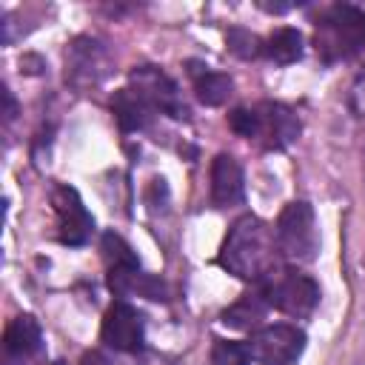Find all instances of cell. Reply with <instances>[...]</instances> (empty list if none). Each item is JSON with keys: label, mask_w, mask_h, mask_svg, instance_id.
Returning a JSON list of instances; mask_svg holds the SVG:
<instances>
[{"label": "cell", "mask_w": 365, "mask_h": 365, "mask_svg": "<svg viewBox=\"0 0 365 365\" xmlns=\"http://www.w3.org/2000/svg\"><path fill=\"white\" fill-rule=\"evenodd\" d=\"M277 257H279L277 234L254 214L240 217L225 234L220 248V265L228 274L254 282H265L274 271H279Z\"/></svg>", "instance_id": "cell-1"}, {"label": "cell", "mask_w": 365, "mask_h": 365, "mask_svg": "<svg viewBox=\"0 0 365 365\" xmlns=\"http://www.w3.org/2000/svg\"><path fill=\"white\" fill-rule=\"evenodd\" d=\"M277 245L279 254L291 262H314L319 254V231L314 220V208L305 200L288 202L277 217Z\"/></svg>", "instance_id": "cell-2"}, {"label": "cell", "mask_w": 365, "mask_h": 365, "mask_svg": "<svg viewBox=\"0 0 365 365\" xmlns=\"http://www.w3.org/2000/svg\"><path fill=\"white\" fill-rule=\"evenodd\" d=\"M365 46V11L356 6H334L317 23V51L325 60L348 57Z\"/></svg>", "instance_id": "cell-3"}, {"label": "cell", "mask_w": 365, "mask_h": 365, "mask_svg": "<svg viewBox=\"0 0 365 365\" xmlns=\"http://www.w3.org/2000/svg\"><path fill=\"white\" fill-rule=\"evenodd\" d=\"M268 305L288 317H308L319 302V285L299 271H274L265 282H259Z\"/></svg>", "instance_id": "cell-4"}, {"label": "cell", "mask_w": 365, "mask_h": 365, "mask_svg": "<svg viewBox=\"0 0 365 365\" xmlns=\"http://www.w3.org/2000/svg\"><path fill=\"white\" fill-rule=\"evenodd\" d=\"M111 71V51L97 37H74L66 51V80L74 88H88L103 83V77Z\"/></svg>", "instance_id": "cell-5"}, {"label": "cell", "mask_w": 365, "mask_h": 365, "mask_svg": "<svg viewBox=\"0 0 365 365\" xmlns=\"http://www.w3.org/2000/svg\"><path fill=\"white\" fill-rule=\"evenodd\" d=\"M248 348L259 365H294L305 351V334L294 325H265L251 336Z\"/></svg>", "instance_id": "cell-6"}, {"label": "cell", "mask_w": 365, "mask_h": 365, "mask_svg": "<svg viewBox=\"0 0 365 365\" xmlns=\"http://www.w3.org/2000/svg\"><path fill=\"white\" fill-rule=\"evenodd\" d=\"M51 205L57 214V237L63 245H86L94 231V217L88 214L86 202L80 200L77 188L71 185H54Z\"/></svg>", "instance_id": "cell-7"}, {"label": "cell", "mask_w": 365, "mask_h": 365, "mask_svg": "<svg viewBox=\"0 0 365 365\" xmlns=\"http://www.w3.org/2000/svg\"><path fill=\"white\" fill-rule=\"evenodd\" d=\"M131 88L134 91H140L148 103H151V108L157 111H165L168 117H188V108H185V103H182V97H180V88H177V83L163 71V68H157V66H140V68H134L131 71Z\"/></svg>", "instance_id": "cell-8"}, {"label": "cell", "mask_w": 365, "mask_h": 365, "mask_svg": "<svg viewBox=\"0 0 365 365\" xmlns=\"http://www.w3.org/2000/svg\"><path fill=\"white\" fill-rule=\"evenodd\" d=\"M103 342L111 345L114 351H125V354H134L143 348L145 342V322H143V314L128 305V302H114L106 317H103Z\"/></svg>", "instance_id": "cell-9"}, {"label": "cell", "mask_w": 365, "mask_h": 365, "mask_svg": "<svg viewBox=\"0 0 365 365\" xmlns=\"http://www.w3.org/2000/svg\"><path fill=\"white\" fill-rule=\"evenodd\" d=\"M257 111V134L254 140L265 148H285L299 137V117L282 103H259Z\"/></svg>", "instance_id": "cell-10"}, {"label": "cell", "mask_w": 365, "mask_h": 365, "mask_svg": "<svg viewBox=\"0 0 365 365\" xmlns=\"http://www.w3.org/2000/svg\"><path fill=\"white\" fill-rule=\"evenodd\" d=\"M245 197V177L231 154H217L211 163V200L214 205H237Z\"/></svg>", "instance_id": "cell-11"}, {"label": "cell", "mask_w": 365, "mask_h": 365, "mask_svg": "<svg viewBox=\"0 0 365 365\" xmlns=\"http://www.w3.org/2000/svg\"><path fill=\"white\" fill-rule=\"evenodd\" d=\"M40 342H43V334H40L37 319L29 317V314H20L6 325L3 356H6L9 365H20V362H26L29 356H34L40 351Z\"/></svg>", "instance_id": "cell-12"}, {"label": "cell", "mask_w": 365, "mask_h": 365, "mask_svg": "<svg viewBox=\"0 0 365 365\" xmlns=\"http://www.w3.org/2000/svg\"><path fill=\"white\" fill-rule=\"evenodd\" d=\"M108 285L120 297H145V299H165L168 288L160 277L145 274L140 268H125V271H108Z\"/></svg>", "instance_id": "cell-13"}, {"label": "cell", "mask_w": 365, "mask_h": 365, "mask_svg": "<svg viewBox=\"0 0 365 365\" xmlns=\"http://www.w3.org/2000/svg\"><path fill=\"white\" fill-rule=\"evenodd\" d=\"M188 74H191V80H194L197 100L205 103V106H222V103L231 97V91H234L231 77L222 74V71H214V68L205 66V63L191 60V63H188Z\"/></svg>", "instance_id": "cell-14"}, {"label": "cell", "mask_w": 365, "mask_h": 365, "mask_svg": "<svg viewBox=\"0 0 365 365\" xmlns=\"http://www.w3.org/2000/svg\"><path fill=\"white\" fill-rule=\"evenodd\" d=\"M111 111H114V117H117V123H120L123 131H140V128H145L151 123V114H154L151 103L140 91H134L131 86L128 88H120L111 97Z\"/></svg>", "instance_id": "cell-15"}, {"label": "cell", "mask_w": 365, "mask_h": 365, "mask_svg": "<svg viewBox=\"0 0 365 365\" xmlns=\"http://www.w3.org/2000/svg\"><path fill=\"white\" fill-rule=\"evenodd\" d=\"M268 308H271V305H268L265 294H262V291H251V294H242L234 305H228V308L222 311V322H225L228 328H240V331L257 328V325L265 319V311H268Z\"/></svg>", "instance_id": "cell-16"}, {"label": "cell", "mask_w": 365, "mask_h": 365, "mask_svg": "<svg viewBox=\"0 0 365 365\" xmlns=\"http://www.w3.org/2000/svg\"><path fill=\"white\" fill-rule=\"evenodd\" d=\"M268 60L279 63V66H288V63H297L302 57V34L297 29H277L268 43H265V51H262Z\"/></svg>", "instance_id": "cell-17"}, {"label": "cell", "mask_w": 365, "mask_h": 365, "mask_svg": "<svg viewBox=\"0 0 365 365\" xmlns=\"http://www.w3.org/2000/svg\"><path fill=\"white\" fill-rule=\"evenodd\" d=\"M103 257L108 262V271H125V268H140V259L134 248L114 231L103 234Z\"/></svg>", "instance_id": "cell-18"}, {"label": "cell", "mask_w": 365, "mask_h": 365, "mask_svg": "<svg viewBox=\"0 0 365 365\" xmlns=\"http://www.w3.org/2000/svg\"><path fill=\"white\" fill-rule=\"evenodd\" d=\"M251 348L245 342L217 339L211 348V365H251Z\"/></svg>", "instance_id": "cell-19"}, {"label": "cell", "mask_w": 365, "mask_h": 365, "mask_svg": "<svg viewBox=\"0 0 365 365\" xmlns=\"http://www.w3.org/2000/svg\"><path fill=\"white\" fill-rule=\"evenodd\" d=\"M225 43H228V48H231L237 57H242V60L259 57V54L265 51L262 40H259L254 31H248V29H228V34H225Z\"/></svg>", "instance_id": "cell-20"}, {"label": "cell", "mask_w": 365, "mask_h": 365, "mask_svg": "<svg viewBox=\"0 0 365 365\" xmlns=\"http://www.w3.org/2000/svg\"><path fill=\"white\" fill-rule=\"evenodd\" d=\"M228 125H231L240 137L254 140V134H257V111H254V108H234L231 117H228Z\"/></svg>", "instance_id": "cell-21"}, {"label": "cell", "mask_w": 365, "mask_h": 365, "mask_svg": "<svg viewBox=\"0 0 365 365\" xmlns=\"http://www.w3.org/2000/svg\"><path fill=\"white\" fill-rule=\"evenodd\" d=\"M351 108L359 114V117H365V71L354 80V86H351Z\"/></svg>", "instance_id": "cell-22"}, {"label": "cell", "mask_w": 365, "mask_h": 365, "mask_svg": "<svg viewBox=\"0 0 365 365\" xmlns=\"http://www.w3.org/2000/svg\"><path fill=\"white\" fill-rule=\"evenodd\" d=\"M77 365H111L100 351H86L83 356H80V362Z\"/></svg>", "instance_id": "cell-23"}, {"label": "cell", "mask_w": 365, "mask_h": 365, "mask_svg": "<svg viewBox=\"0 0 365 365\" xmlns=\"http://www.w3.org/2000/svg\"><path fill=\"white\" fill-rule=\"evenodd\" d=\"M3 100H6V120H11L17 114V106H14V97H11L9 88H3Z\"/></svg>", "instance_id": "cell-24"}, {"label": "cell", "mask_w": 365, "mask_h": 365, "mask_svg": "<svg viewBox=\"0 0 365 365\" xmlns=\"http://www.w3.org/2000/svg\"><path fill=\"white\" fill-rule=\"evenodd\" d=\"M259 6H262L265 11H277V14H282V11H288V9H291L288 3H259Z\"/></svg>", "instance_id": "cell-25"}]
</instances>
